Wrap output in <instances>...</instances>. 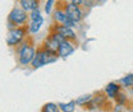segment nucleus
Here are the masks:
<instances>
[{"instance_id": "1", "label": "nucleus", "mask_w": 133, "mask_h": 112, "mask_svg": "<svg viewBox=\"0 0 133 112\" xmlns=\"http://www.w3.org/2000/svg\"><path fill=\"white\" fill-rule=\"evenodd\" d=\"M36 50L37 48L35 46V42H33L32 37L28 36V38L16 48L18 64L21 65V66H28V65H31L33 59H35V55H36Z\"/></svg>"}, {"instance_id": "2", "label": "nucleus", "mask_w": 133, "mask_h": 112, "mask_svg": "<svg viewBox=\"0 0 133 112\" xmlns=\"http://www.w3.org/2000/svg\"><path fill=\"white\" fill-rule=\"evenodd\" d=\"M30 33L27 29V26H23V27H17L14 29H10L6 33V38H5V42L9 47H18L21 43H23L27 38H28Z\"/></svg>"}, {"instance_id": "3", "label": "nucleus", "mask_w": 133, "mask_h": 112, "mask_svg": "<svg viewBox=\"0 0 133 112\" xmlns=\"http://www.w3.org/2000/svg\"><path fill=\"white\" fill-rule=\"evenodd\" d=\"M6 20L14 23L17 27H23V26H27L28 22H30V13L23 10L19 5H16L9 12V14L6 17Z\"/></svg>"}, {"instance_id": "4", "label": "nucleus", "mask_w": 133, "mask_h": 112, "mask_svg": "<svg viewBox=\"0 0 133 112\" xmlns=\"http://www.w3.org/2000/svg\"><path fill=\"white\" fill-rule=\"evenodd\" d=\"M110 101L111 99H109L104 92H99V93H96L94 96V98L91 99V102L87 106H84L83 108H86L88 111H96V112L101 111V110L104 111V110H106V107L110 103Z\"/></svg>"}, {"instance_id": "5", "label": "nucleus", "mask_w": 133, "mask_h": 112, "mask_svg": "<svg viewBox=\"0 0 133 112\" xmlns=\"http://www.w3.org/2000/svg\"><path fill=\"white\" fill-rule=\"evenodd\" d=\"M63 6H64V10H65L68 18L72 19L74 23L78 24V23H81L83 20V18H84V8L83 6L72 4V3H63Z\"/></svg>"}, {"instance_id": "6", "label": "nucleus", "mask_w": 133, "mask_h": 112, "mask_svg": "<svg viewBox=\"0 0 133 112\" xmlns=\"http://www.w3.org/2000/svg\"><path fill=\"white\" fill-rule=\"evenodd\" d=\"M50 31L52 32L59 33L62 37H64L65 40H69V41H77V33L74 31V28L72 27H68V26H64V24H52L50 27Z\"/></svg>"}, {"instance_id": "7", "label": "nucleus", "mask_w": 133, "mask_h": 112, "mask_svg": "<svg viewBox=\"0 0 133 112\" xmlns=\"http://www.w3.org/2000/svg\"><path fill=\"white\" fill-rule=\"evenodd\" d=\"M76 41H69V40H65L60 43L59 46V50H58V55L60 59H66L69 57L74 51H76Z\"/></svg>"}, {"instance_id": "8", "label": "nucleus", "mask_w": 133, "mask_h": 112, "mask_svg": "<svg viewBox=\"0 0 133 112\" xmlns=\"http://www.w3.org/2000/svg\"><path fill=\"white\" fill-rule=\"evenodd\" d=\"M52 20H54V23L55 24H65L66 20L69 19L68 16H66L65 10H64V6H63V3L59 0L58 1V5H56V8L54 9V12H52Z\"/></svg>"}, {"instance_id": "9", "label": "nucleus", "mask_w": 133, "mask_h": 112, "mask_svg": "<svg viewBox=\"0 0 133 112\" xmlns=\"http://www.w3.org/2000/svg\"><path fill=\"white\" fill-rule=\"evenodd\" d=\"M122 85L118 83V81H110V83H108L106 85H105V88H104V93L106 94V97L109 98V99H111V101H114L116 98V96L122 92Z\"/></svg>"}, {"instance_id": "10", "label": "nucleus", "mask_w": 133, "mask_h": 112, "mask_svg": "<svg viewBox=\"0 0 133 112\" xmlns=\"http://www.w3.org/2000/svg\"><path fill=\"white\" fill-rule=\"evenodd\" d=\"M17 3L23 10H26L27 13H31L32 10L40 8L41 0H17Z\"/></svg>"}, {"instance_id": "11", "label": "nucleus", "mask_w": 133, "mask_h": 112, "mask_svg": "<svg viewBox=\"0 0 133 112\" xmlns=\"http://www.w3.org/2000/svg\"><path fill=\"white\" fill-rule=\"evenodd\" d=\"M44 26V17L37 19V20H30L28 24H27V29H28V33L30 36H35L40 32V29L42 28Z\"/></svg>"}, {"instance_id": "12", "label": "nucleus", "mask_w": 133, "mask_h": 112, "mask_svg": "<svg viewBox=\"0 0 133 112\" xmlns=\"http://www.w3.org/2000/svg\"><path fill=\"white\" fill-rule=\"evenodd\" d=\"M41 52H42V60H44V64L45 65L52 64V63L58 61V59H60L56 52H51V51H48V50H45L42 47H41Z\"/></svg>"}, {"instance_id": "13", "label": "nucleus", "mask_w": 133, "mask_h": 112, "mask_svg": "<svg viewBox=\"0 0 133 112\" xmlns=\"http://www.w3.org/2000/svg\"><path fill=\"white\" fill-rule=\"evenodd\" d=\"M31 66H32V69H40V68L45 66L44 60H42V52H41V47L40 46L36 50V55H35V59H33Z\"/></svg>"}, {"instance_id": "14", "label": "nucleus", "mask_w": 133, "mask_h": 112, "mask_svg": "<svg viewBox=\"0 0 133 112\" xmlns=\"http://www.w3.org/2000/svg\"><path fill=\"white\" fill-rule=\"evenodd\" d=\"M118 83L122 85V88H124V89H132L133 88V73H129V74H127L125 77H123V78H120V79L118 80Z\"/></svg>"}, {"instance_id": "15", "label": "nucleus", "mask_w": 133, "mask_h": 112, "mask_svg": "<svg viewBox=\"0 0 133 112\" xmlns=\"http://www.w3.org/2000/svg\"><path fill=\"white\" fill-rule=\"evenodd\" d=\"M59 104V108L62 112H74L76 111V101H68V102H62V103H58Z\"/></svg>"}, {"instance_id": "16", "label": "nucleus", "mask_w": 133, "mask_h": 112, "mask_svg": "<svg viewBox=\"0 0 133 112\" xmlns=\"http://www.w3.org/2000/svg\"><path fill=\"white\" fill-rule=\"evenodd\" d=\"M58 5V0H45V5H44V12L46 16H51L54 9Z\"/></svg>"}, {"instance_id": "17", "label": "nucleus", "mask_w": 133, "mask_h": 112, "mask_svg": "<svg viewBox=\"0 0 133 112\" xmlns=\"http://www.w3.org/2000/svg\"><path fill=\"white\" fill-rule=\"evenodd\" d=\"M94 98L92 94H84V96H81V97H77L74 101H76V103H77V106H79V107H84V106H87L90 102H91V99Z\"/></svg>"}, {"instance_id": "18", "label": "nucleus", "mask_w": 133, "mask_h": 112, "mask_svg": "<svg viewBox=\"0 0 133 112\" xmlns=\"http://www.w3.org/2000/svg\"><path fill=\"white\" fill-rule=\"evenodd\" d=\"M41 112H62L59 108V104L54 103V102H48L42 106Z\"/></svg>"}, {"instance_id": "19", "label": "nucleus", "mask_w": 133, "mask_h": 112, "mask_svg": "<svg viewBox=\"0 0 133 112\" xmlns=\"http://www.w3.org/2000/svg\"><path fill=\"white\" fill-rule=\"evenodd\" d=\"M114 102H115V104H119V106H125L127 102H128V97H127V94L122 91V92L116 96V98L114 99Z\"/></svg>"}, {"instance_id": "20", "label": "nucleus", "mask_w": 133, "mask_h": 112, "mask_svg": "<svg viewBox=\"0 0 133 112\" xmlns=\"http://www.w3.org/2000/svg\"><path fill=\"white\" fill-rule=\"evenodd\" d=\"M40 18H42V13H41V9L40 8L38 9H35V10H32L30 13V20H37Z\"/></svg>"}, {"instance_id": "21", "label": "nucleus", "mask_w": 133, "mask_h": 112, "mask_svg": "<svg viewBox=\"0 0 133 112\" xmlns=\"http://www.w3.org/2000/svg\"><path fill=\"white\" fill-rule=\"evenodd\" d=\"M63 3H72V4H76V5H81L82 6L83 0H62Z\"/></svg>"}, {"instance_id": "22", "label": "nucleus", "mask_w": 133, "mask_h": 112, "mask_svg": "<svg viewBox=\"0 0 133 112\" xmlns=\"http://www.w3.org/2000/svg\"><path fill=\"white\" fill-rule=\"evenodd\" d=\"M6 28H8V31H10V29L17 28V26L14 24V23H12V22H8V20H6Z\"/></svg>"}, {"instance_id": "23", "label": "nucleus", "mask_w": 133, "mask_h": 112, "mask_svg": "<svg viewBox=\"0 0 133 112\" xmlns=\"http://www.w3.org/2000/svg\"><path fill=\"white\" fill-rule=\"evenodd\" d=\"M132 112H133V111H132Z\"/></svg>"}]
</instances>
